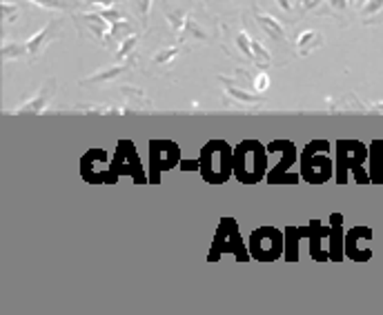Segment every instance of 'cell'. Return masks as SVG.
I'll return each mask as SVG.
<instances>
[{
    "mask_svg": "<svg viewBox=\"0 0 383 315\" xmlns=\"http://www.w3.org/2000/svg\"><path fill=\"white\" fill-rule=\"evenodd\" d=\"M341 222L343 218L338 213H334L330 218V224L323 227L319 220L310 222V256L317 262H325V260H332V262H338L343 258V242L345 236L341 231Z\"/></svg>",
    "mask_w": 383,
    "mask_h": 315,
    "instance_id": "cell-1",
    "label": "cell"
},
{
    "mask_svg": "<svg viewBox=\"0 0 383 315\" xmlns=\"http://www.w3.org/2000/svg\"><path fill=\"white\" fill-rule=\"evenodd\" d=\"M199 174L205 182L223 184L234 176V149L225 140H210L201 149L199 156Z\"/></svg>",
    "mask_w": 383,
    "mask_h": 315,
    "instance_id": "cell-2",
    "label": "cell"
},
{
    "mask_svg": "<svg viewBox=\"0 0 383 315\" xmlns=\"http://www.w3.org/2000/svg\"><path fill=\"white\" fill-rule=\"evenodd\" d=\"M234 176L243 184H256L267 176V149L258 140H243L234 149Z\"/></svg>",
    "mask_w": 383,
    "mask_h": 315,
    "instance_id": "cell-3",
    "label": "cell"
},
{
    "mask_svg": "<svg viewBox=\"0 0 383 315\" xmlns=\"http://www.w3.org/2000/svg\"><path fill=\"white\" fill-rule=\"evenodd\" d=\"M301 178L310 184H323L334 176L332 160H330V145L325 140H314L306 145L299 156Z\"/></svg>",
    "mask_w": 383,
    "mask_h": 315,
    "instance_id": "cell-4",
    "label": "cell"
},
{
    "mask_svg": "<svg viewBox=\"0 0 383 315\" xmlns=\"http://www.w3.org/2000/svg\"><path fill=\"white\" fill-rule=\"evenodd\" d=\"M368 160V151L361 145V142L354 140H338L336 145V169H334V178L338 184H343L347 176H354L356 182L365 184L370 182V174L363 169V162Z\"/></svg>",
    "mask_w": 383,
    "mask_h": 315,
    "instance_id": "cell-5",
    "label": "cell"
},
{
    "mask_svg": "<svg viewBox=\"0 0 383 315\" xmlns=\"http://www.w3.org/2000/svg\"><path fill=\"white\" fill-rule=\"evenodd\" d=\"M223 254H232L238 262H249L252 256H249V249L243 245V238H240L238 224L234 218H223L217 227V233H214L212 240V249L208 256V262H217V260Z\"/></svg>",
    "mask_w": 383,
    "mask_h": 315,
    "instance_id": "cell-6",
    "label": "cell"
},
{
    "mask_svg": "<svg viewBox=\"0 0 383 315\" xmlns=\"http://www.w3.org/2000/svg\"><path fill=\"white\" fill-rule=\"evenodd\" d=\"M267 149V156H274L276 162L272 169H267V182L270 184H297L301 180V174L297 176L292 169V165L297 162V147H294V142L290 140H276L270 142V145L265 147Z\"/></svg>",
    "mask_w": 383,
    "mask_h": 315,
    "instance_id": "cell-7",
    "label": "cell"
},
{
    "mask_svg": "<svg viewBox=\"0 0 383 315\" xmlns=\"http://www.w3.org/2000/svg\"><path fill=\"white\" fill-rule=\"evenodd\" d=\"M247 249L256 262H276L285 254V233L274 227H258L249 236Z\"/></svg>",
    "mask_w": 383,
    "mask_h": 315,
    "instance_id": "cell-8",
    "label": "cell"
},
{
    "mask_svg": "<svg viewBox=\"0 0 383 315\" xmlns=\"http://www.w3.org/2000/svg\"><path fill=\"white\" fill-rule=\"evenodd\" d=\"M80 176L89 184H116L119 176L114 174L112 160L107 156L105 149H89L87 154L80 158Z\"/></svg>",
    "mask_w": 383,
    "mask_h": 315,
    "instance_id": "cell-9",
    "label": "cell"
},
{
    "mask_svg": "<svg viewBox=\"0 0 383 315\" xmlns=\"http://www.w3.org/2000/svg\"><path fill=\"white\" fill-rule=\"evenodd\" d=\"M181 162V149L172 140H151L149 142V184H158L165 171L174 169Z\"/></svg>",
    "mask_w": 383,
    "mask_h": 315,
    "instance_id": "cell-10",
    "label": "cell"
},
{
    "mask_svg": "<svg viewBox=\"0 0 383 315\" xmlns=\"http://www.w3.org/2000/svg\"><path fill=\"white\" fill-rule=\"evenodd\" d=\"M112 169H114V174L119 178L121 176H129L136 184H147L149 182L145 169H143L140 160H138L136 147H134L129 140H121L119 145H116Z\"/></svg>",
    "mask_w": 383,
    "mask_h": 315,
    "instance_id": "cell-11",
    "label": "cell"
},
{
    "mask_svg": "<svg viewBox=\"0 0 383 315\" xmlns=\"http://www.w3.org/2000/svg\"><path fill=\"white\" fill-rule=\"evenodd\" d=\"M363 238H372V231L368 227H354L352 231H347V236H345L343 251L347 258L354 260V262H368V260L372 258V251L361 249Z\"/></svg>",
    "mask_w": 383,
    "mask_h": 315,
    "instance_id": "cell-12",
    "label": "cell"
},
{
    "mask_svg": "<svg viewBox=\"0 0 383 315\" xmlns=\"http://www.w3.org/2000/svg\"><path fill=\"white\" fill-rule=\"evenodd\" d=\"M310 224L308 227H285V254H283V260L285 262H299V245L303 238H310Z\"/></svg>",
    "mask_w": 383,
    "mask_h": 315,
    "instance_id": "cell-13",
    "label": "cell"
},
{
    "mask_svg": "<svg viewBox=\"0 0 383 315\" xmlns=\"http://www.w3.org/2000/svg\"><path fill=\"white\" fill-rule=\"evenodd\" d=\"M254 20H256V25L261 27L263 33H265L270 40H276V42H283V40H285V31H283V27H281V23L276 20L274 16L261 12V9H256V12H254Z\"/></svg>",
    "mask_w": 383,
    "mask_h": 315,
    "instance_id": "cell-14",
    "label": "cell"
},
{
    "mask_svg": "<svg viewBox=\"0 0 383 315\" xmlns=\"http://www.w3.org/2000/svg\"><path fill=\"white\" fill-rule=\"evenodd\" d=\"M370 182L379 184L383 182V142L377 140L374 145L370 147Z\"/></svg>",
    "mask_w": 383,
    "mask_h": 315,
    "instance_id": "cell-15",
    "label": "cell"
},
{
    "mask_svg": "<svg viewBox=\"0 0 383 315\" xmlns=\"http://www.w3.org/2000/svg\"><path fill=\"white\" fill-rule=\"evenodd\" d=\"M53 29H56V20H51L47 27H45L42 31H38V33L34 36V38L27 40V42H25V51L29 53V56H38V53L42 51V47H45V42H47V40L51 38Z\"/></svg>",
    "mask_w": 383,
    "mask_h": 315,
    "instance_id": "cell-16",
    "label": "cell"
},
{
    "mask_svg": "<svg viewBox=\"0 0 383 315\" xmlns=\"http://www.w3.org/2000/svg\"><path fill=\"white\" fill-rule=\"evenodd\" d=\"M51 87H53V83L49 80L47 83V87L42 89V92L34 98V100H29L25 105V111H42L45 107H47V102H49V96H51Z\"/></svg>",
    "mask_w": 383,
    "mask_h": 315,
    "instance_id": "cell-17",
    "label": "cell"
},
{
    "mask_svg": "<svg viewBox=\"0 0 383 315\" xmlns=\"http://www.w3.org/2000/svg\"><path fill=\"white\" fill-rule=\"evenodd\" d=\"M167 20L172 25L176 36H185V27H187V20H190V16H185V12H169Z\"/></svg>",
    "mask_w": 383,
    "mask_h": 315,
    "instance_id": "cell-18",
    "label": "cell"
},
{
    "mask_svg": "<svg viewBox=\"0 0 383 315\" xmlns=\"http://www.w3.org/2000/svg\"><path fill=\"white\" fill-rule=\"evenodd\" d=\"M227 94H230L232 98H234V100L245 102V105H254V102L258 100V96L247 94V92H243L240 87H234V85H227Z\"/></svg>",
    "mask_w": 383,
    "mask_h": 315,
    "instance_id": "cell-19",
    "label": "cell"
},
{
    "mask_svg": "<svg viewBox=\"0 0 383 315\" xmlns=\"http://www.w3.org/2000/svg\"><path fill=\"white\" fill-rule=\"evenodd\" d=\"M125 71V67L123 65H119V67H112V69H105V71H101V74H94L92 78H87V83H105V80H112V78H119L121 74Z\"/></svg>",
    "mask_w": 383,
    "mask_h": 315,
    "instance_id": "cell-20",
    "label": "cell"
},
{
    "mask_svg": "<svg viewBox=\"0 0 383 315\" xmlns=\"http://www.w3.org/2000/svg\"><path fill=\"white\" fill-rule=\"evenodd\" d=\"M236 44H238V49L243 51L245 58L254 60V56H252V38H249V36H247L245 31H238V33H236Z\"/></svg>",
    "mask_w": 383,
    "mask_h": 315,
    "instance_id": "cell-21",
    "label": "cell"
},
{
    "mask_svg": "<svg viewBox=\"0 0 383 315\" xmlns=\"http://www.w3.org/2000/svg\"><path fill=\"white\" fill-rule=\"evenodd\" d=\"M176 53H178V47L160 49V51L156 53V56H154V62H156V65H165V62H169V60L176 58Z\"/></svg>",
    "mask_w": 383,
    "mask_h": 315,
    "instance_id": "cell-22",
    "label": "cell"
},
{
    "mask_svg": "<svg viewBox=\"0 0 383 315\" xmlns=\"http://www.w3.org/2000/svg\"><path fill=\"white\" fill-rule=\"evenodd\" d=\"M138 42V36L136 33H132L129 38H125L123 40V44L119 47V58H125V56H129V51L134 49V44Z\"/></svg>",
    "mask_w": 383,
    "mask_h": 315,
    "instance_id": "cell-23",
    "label": "cell"
},
{
    "mask_svg": "<svg viewBox=\"0 0 383 315\" xmlns=\"http://www.w3.org/2000/svg\"><path fill=\"white\" fill-rule=\"evenodd\" d=\"M134 5L138 9V16H140V23L147 25V18H149V7H151V0H134Z\"/></svg>",
    "mask_w": 383,
    "mask_h": 315,
    "instance_id": "cell-24",
    "label": "cell"
},
{
    "mask_svg": "<svg viewBox=\"0 0 383 315\" xmlns=\"http://www.w3.org/2000/svg\"><path fill=\"white\" fill-rule=\"evenodd\" d=\"M317 36H319L317 31H306V33H301V38L297 40L299 49H301L303 53H306V51H308V44H310V47H312V40H314Z\"/></svg>",
    "mask_w": 383,
    "mask_h": 315,
    "instance_id": "cell-25",
    "label": "cell"
},
{
    "mask_svg": "<svg viewBox=\"0 0 383 315\" xmlns=\"http://www.w3.org/2000/svg\"><path fill=\"white\" fill-rule=\"evenodd\" d=\"M3 16H5L7 23H16V18H18V5H14V3H3Z\"/></svg>",
    "mask_w": 383,
    "mask_h": 315,
    "instance_id": "cell-26",
    "label": "cell"
},
{
    "mask_svg": "<svg viewBox=\"0 0 383 315\" xmlns=\"http://www.w3.org/2000/svg\"><path fill=\"white\" fill-rule=\"evenodd\" d=\"M32 3L40 5V7H47V9H67L65 0H32Z\"/></svg>",
    "mask_w": 383,
    "mask_h": 315,
    "instance_id": "cell-27",
    "label": "cell"
},
{
    "mask_svg": "<svg viewBox=\"0 0 383 315\" xmlns=\"http://www.w3.org/2000/svg\"><path fill=\"white\" fill-rule=\"evenodd\" d=\"M267 87H270V76H267L265 71H261V74L254 78V89L256 92H265Z\"/></svg>",
    "mask_w": 383,
    "mask_h": 315,
    "instance_id": "cell-28",
    "label": "cell"
},
{
    "mask_svg": "<svg viewBox=\"0 0 383 315\" xmlns=\"http://www.w3.org/2000/svg\"><path fill=\"white\" fill-rule=\"evenodd\" d=\"M87 3H92V5H101V7H105V9H110V7H114L116 0H87Z\"/></svg>",
    "mask_w": 383,
    "mask_h": 315,
    "instance_id": "cell-29",
    "label": "cell"
},
{
    "mask_svg": "<svg viewBox=\"0 0 383 315\" xmlns=\"http://www.w3.org/2000/svg\"><path fill=\"white\" fill-rule=\"evenodd\" d=\"M181 167H183V171H199V160L196 162H181Z\"/></svg>",
    "mask_w": 383,
    "mask_h": 315,
    "instance_id": "cell-30",
    "label": "cell"
},
{
    "mask_svg": "<svg viewBox=\"0 0 383 315\" xmlns=\"http://www.w3.org/2000/svg\"><path fill=\"white\" fill-rule=\"evenodd\" d=\"M276 5H279L283 12H292V0H276Z\"/></svg>",
    "mask_w": 383,
    "mask_h": 315,
    "instance_id": "cell-31",
    "label": "cell"
},
{
    "mask_svg": "<svg viewBox=\"0 0 383 315\" xmlns=\"http://www.w3.org/2000/svg\"><path fill=\"white\" fill-rule=\"evenodd\" d=\"M317 3H319V0H303V7H306V9H312Z\"/></svg>",
    "mask_w": 383,
    "mask_h": 315,
    "instance_id": "cell-32",
    "label": "cell"
},
{
    "mask_svg": "<svg viewBox=\"0 0 383 315\" xmlns=\"http://www.w3.org/2000/svg\"><path fill=\"white\" fill-rule=\"evenodd\" d=\"M223 3H230V0H223Z\"/></svg>",
    "mask_w": 383,
    "mask_h": 315,
    "instance_id": "cell-33",
    "label": "cell"
}]
</instances>
